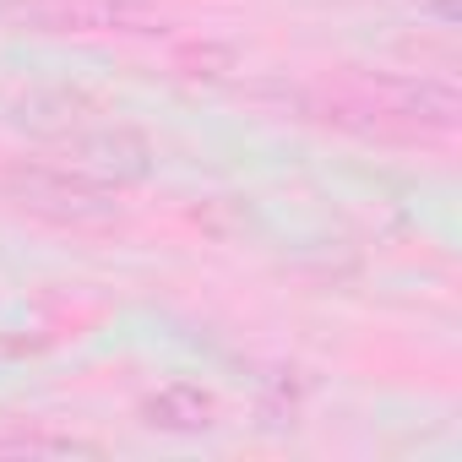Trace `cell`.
I'll return each mask as SVG.
<instances>
[{
    "label": "cell",
    "instance_id": "obj_1",
    "mask_svg": "<svg viewBox=\"0 0 462 462\" xmlns=\"http://www.w3.org/2000/svg\"><path fill=\"white\" fill-rule=\"evenodd\" d=\"M12 207L60 223V228H98L115 217V196L88 174V169H55V163H12L0 174Z\"/></svg>",
    "mask_w": 462,
    "mask_h": 462
},
{
    "label": "cell",
    "instance_id": "obj_2",
    "mask_svg": "<svg viewBox=\"0 0 462 462\" xmlns=\"http://www.w3.org/2000/svg\"><path fill=\"white\" fill-rule=\"evenodd\" d=\"M77 152H82V169H104L115 180H142L147 174V147L125 131H104V136L82 142Z\"/></svg>",
    "mask_w": 462,
    "mask_h": 462
},
{
    "label": "cell",
    "instance_id": "obj_3",
    "mask_svg": "<svg viewBox=\"0 0 462 462\" xmlns=\"http://www.w3.org/2000/svg\"><path fill=\"white\" fill-rule=\"evenodd\" d=\"M212 419V397L201 386H163L152 402H147V424H163V430H201Z\"/></svg>",
    "mask_w": 462,
    "mask_h": 462
}]
</instances>
